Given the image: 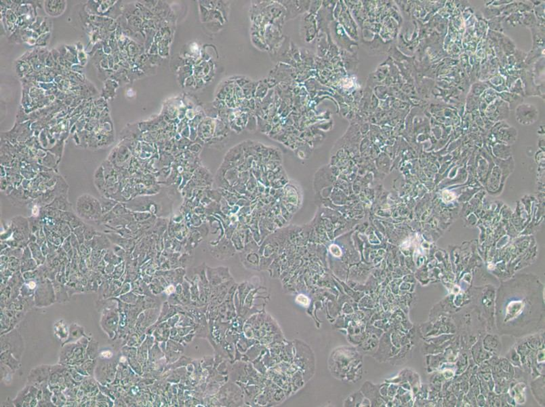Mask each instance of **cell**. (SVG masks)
I'll return each mask as SVG.
<instances>
[{
  "label": "cell",
  "instance_id": "cell-1",
  "mask_svg": "<svg viewBox=\"0 0 545 407\" xmlns=\"http://www.w3.org/2000/svg\"><path fill=\"white\" fill-rule=\"evenodd\" d=\"M76 211L79 216L88 221H97L102 215L99 201L88 194L78 197Z\"/></svg>",
  "mask_w": 545,
  "mask_h": 407
},
{
  "label": "cell",
  "instance_id": "cell-2",
  "mask_svg": "<svg viewBox=\"0 0 545 407\" xmlns=\"http://www.w3.org/2000/svg\"><path fill=\"white\" fill-rule=\"evenodd\" d=\"M516 116L517 119H521L519 120L520 123H528L529 122H534V120L536 119L538 117V111L532 105H523L517 109Z\"/></svg>",
  "mask_w": 545,
  "mask_h": 407
},
{
  "label": "cell",
  "instance_id": "cell-3",
  "mask_svg": "<svg viewBox=\"0 0 545 407\" xmlns=\"http://www.w3.org/2000/svg\"><path fill=\"white\" fill-rule=\"evenodd\" d=\"M297 301H299V303L303 304V305L306 306L309 304V299L304 295H299V297H297Z\"/></svg>",
  "mask_w": 545,
  "mask_h": 407
}]
</instances>
